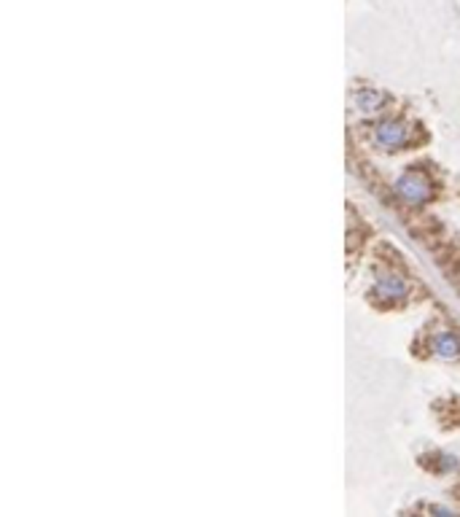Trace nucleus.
I'll list each match as a JSON object with an SVG mask.
<instances>
[{
  "mask_svg": "<svg viewBox=\"0 0 460 517\" xmlns=\"http://www.w3.org/2000/svg\"><path fill=\"white\" fill-rule=\"evenodd\" d=\"M393 191H396V197H398L401 203L418 208V205H425L428 200H431L433 186H431V181H428V176H425L422 170H404L401 176L396 178Z\"/></svg>",
  "mask_w": 460,
  "mask_h": 517,
  "instance_id": "nucleus-1",
  "label": "nucleus"
},
{
  "mask_svg": "<svg viewBox=\"0 0 460 517\" xmlns=\"http://www.w3.org/2000/svg\"><path fill=\"white\" fill-rule=\"evenodd\" d=\"M372 143H374V149L396 154L409 143V124L401 119H382L372 130Z\"/></svg>",
  "mask_w": 460,
  "mask_h": 517,
  "instance_id": "nucleus-2",
  "label": "nucleus"
},
{
  "mask_svg": "<svg viewBox=\"0 0 460 517\" xmlns=\"http://www.w3.org/2000/svg\"><path fill=\"white\" fill-rule=\"evenodd\" d=\"M374 294L385 302H404L409 297V283L404 275L393 273V270H379L374 275Z\"/></svg>",
  "mask_w": 460,
  "mask_h": 517,
  "instance_id": "nucleus-3",
  "label": "nucleus"
},
{
  "mask_svg": "<svg viewBox=\"0 0 460 517\" xmlns=\"http://www.w3.org/2000/svg\"><path fill=\"white\" fill-rule=\"evenodd\" d=\"M385 103H388V95L374 89V86H358L352 92V108L358 113H377V110L385 108Z\"/></svg>",
  "mask_w": 460,
  "mask_h": 517,
  "instance_id": "nucleus-4",
  "label": "nucleus"
},
{
  "mask_svg": "<svg viewBox=\"0 0 460 517\" xmlns=\"http://www.w3.org/2000/svg\"><path fill=\"white\" fill-rule=\"evenodd\" d=\"M431 351L444 361H458L460 358V340L452 331H436L431 337Z\"/></svg>",
  "mask_w": 460,
  "mask_h": 517,
  "instance_id": "nucleus-5",
  "label": "nucleus"
}]
</instances>
